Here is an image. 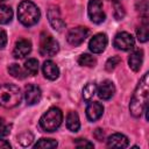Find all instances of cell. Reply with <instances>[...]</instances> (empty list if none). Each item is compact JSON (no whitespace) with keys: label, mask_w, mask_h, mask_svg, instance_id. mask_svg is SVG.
I'll use <instances>...</instances> for the list:
<instances>
[{"label":"cell","mask_w":149,"mask_h":149,"mask_svg":"<svg viewBox=\"0 0 149 149\" xmlns=\"http://www.w3.org/2000/svg\"><path fill=\"white\" fill-rule=\"evenodd\" d=\"M148 94H149V73L147 72L139 81L130 99L129 111L133 116L139 118L144 112V108L148 106Z\"/></svg>","instance_id":"1"},{"label":"cell","mask_w":149,"mask_h":149,"mask_svg":"<svg viewBox=\"0 0 149 149\" xmlns=\"http://www.w3.org/2000/svg\"><path fill=\"white\" fill-rule=\"evenodd\" d=\"M40 16H41L40 9L31 1L24 0L17 7V19L26 27L36 24L40 20Z\"/></svg>","instance_id":"2"},{"label":"cell","mask_w":149,"mask_h":149,"mask_svg":"<svg viewBox=\"0 0 149 149\" xmlns=\"http://www.w3.org/2000/svg\"><path fill=\"white\" fill-rule=\"evenodd\" d=\"M22 93L16 85L3 84L0 85V106L5 108H13L21 102Z\"/></svg>","instance_id":"3"},{"label":"cell","mask_w":149,"mask_h":149,"mask_svg":"<svg viewBox=\"0 0 149 149\" xmlns=\"http://www.w3.org/2000/svg\"><path fill=\"white\" fill-rule=\"evenodd\" d=\"M63 113L58 107L49 108L40 119V126L44 132H55L62 123Z\"/></svg>","instance_id":"4"},{"label":"cell","mask_w":149,"mask_h":149,"mask_svg":"<svg viewBox=\"0 0 149 149\" xmlns=\"http://www.w3.org/2000/svg\"><path fill=\"white\" fill-rule=\"evenodd\" d=\"M59 50L58 42L50 35L42 34L40 40V54L42 56H55Z\"/></svg>","instance_id":"5"},{"label":"cell","mask_w":149,"mask_h":149,"mask_svg":"<svg viewBox=\"0 0 149 149\" xmlns=\"http://www.w3.org/2000/svg\"><path fill=\"white\" fill-rule=\"evenodd\" d=\"M87 13L90 20L94 23H101L105 21V13L102 10V2L101 0H90L87 6Z\"/></svg>","instance_id":"6"},{"label":"cell","mask_w":149,"mask_h":149,"mask_svg":"<svg viewBox=\"0 0 149 149\" xmlns=\"http://www.w3.org/2000/svg\"><path fill=\"white\" fill-rule=\"evenodd\" d=\"M134 37L127 33V31H121V33H118L114 37V41H113V44L116 49L119 50H123V51H127V50H130L134 48Z\"/></svg>","instance_id":"7"},{"label":"cell","mask_w":149,"mask_h":149,"mask_svg":"<svg viewBox=\"0 0 149 149\" xmlns=\"http://www.w3.org/2000/svg\"><path fill=\"white\" fill-rule=\"evenodd\" d=\"M88 33H90V31H88V29H87L86 27H76V28H72V29L68 33L66 40H68V42H69L71 45L77 47V45L81 44V43L86 40Z\"/></svg>","instance_id":"8"},{"label":"cell","mask_w":149,"mask_h":149,"mask_svg":"<svg viewBox=\"0 0 149 149\" xmlns=\"http://www.w3.org/2000/svg\"><path fill=\"white\" fill-rule=\"evenodd\" d=\"M107 36L106 34H102V33H99V34H95L91 40H90V43H88V48L94 54H100L105 50L106 45H107Z\"/></svg>","instance_id":"9"},{"label":"cell","mask_w":149,"mask_h":149,"mask_svg":"<svg viewBox=\"0 0 149 149\" xmlns=\"http://www.w3.org/2000/svg\"><path fill=\"white\" fill-rule=\"evenodd\" d=\"M41 97H42V92H41V88L36 85H28L26 86V90H24V99L27 101L28 105H35L37 104L40 100H41Z\"/></svg>","instance_id":"10"},{"label":"cell","mask_w":149,"mask_h":149,"mask_svg":"<svg viewBox=\"0 0 149 149\" xmlns=\"http://www.w3.org/2000/svg\"><path fill=\"white\" fill-rule=\"evenodd\" d=\"M99 95L100 99L102 100H108L111 99L114 93H115V86L114 84L111 81V80H104L98 87H97V91H95Z\"/></svg>","instance_id":"11"},{"label":"cell","mask_w":149,"mask_h":149,"mask_svg":"<svg viewBox=\"0 0 149 149\" xmlns=\"http://www.w3.org/2000/svg\"><path fill=\"white\" fill-rule=\"evenodd\" d=\"M48 19L54 29L61 31L63 30V28H65V22L62 20L57 7H50V9L48 10Z\"/></svg>","instance_id":"12"},{"label":"cell","mask_w":149,"mask_h":149,"mask_svg":"<svg viewBox=\"0 0 149 149\" xmlns=\"http://www.w3.org/2000/svg\"><path fill=\"white\" fill-rule=\"evenodd\" d=\"M31 51V43L28 40H19L15 43L14 50H13V55L15 58H23L27 55H29V52Z\"/></svg>","instance_id":"13"},{"label":"cell","mask_w":149,"mask_h":149,"mask_svg":"<svg viewBox=\"0 0 149 149\" xmlns=\"http://www.w3.org/2000/svg\"><path fill=\"white\" fill-rule=\"evenodd\" d=\"M104 113V106L100 102L91 101L86 107V116L90 121H97Z\"/></svg>","instance_id":"14"},{"label":"cell","mask_w":149,"mask_h":149,"mask_svg":"<svg viewBox=\"0 0 149 149\" xmlns=\"http://www.w3.org/2000/svg\"><path fill=\"white\" fill-rule=\"evenodd\" d=\"M128 144H129L128 137L120 133L112 134L107 139V146L109 148H126L128 147Z\"/></svg>","instance_id":"15"},{"label":"cell","mask_w":149,"mask_h":149,"mask_svg":"<svg viewBox=\"0 0 149 149\" xmlns=\"http://www.w3.org/2000/svg\"><path fill=\"white\" fill-rule=\"evenodd\" d=\"M42 70H43L44 77L48 78V79H50V80H55L59 76V69L56 65V63H54L52 61H45L43 63Z\"/></svg>","instance_id":"16"},{"label":"cell","mask_w":149,"mask_h":149,"mask_svg":"<svg viewBox=\"0 0 149 149\" xmlns=\"http://www.w3.org/2000/svg\"><path fill=\"white\" fill-rule=\"evenodd\" d=\"M142 62H143V51H142L141 49L133 51V52L130 54L129 58H128L129 68H130L133 71H135V72L141 69Z\"/></svg>","instance_id":"17"},{"label":"cell","mask_w":149,"mask_h":149,"mask_svg":"<svg viewBox=\"0 0 149 149\" xmlns=\"http://www.w3.org/2000/svg\"><path fill=\"white\" fill-rule=\"evenodd\" d=\"M66 127L71 132H77L80 127L79 122V116L76 112H70L66 116Z\"/></svg>","instance_id":"18"},{"label":"cell","mask_w":149,"mask_h":149,"mask_svg":"<svg viewBox=\"0 0 149 149\" xmlns=\"http://www.w3.org/2000/svg\"><path fill=\"white\" fill-rule=\"evenodd\" d=\"M148 17H143V22L142 24L137 28L136 30V35H137V40L140 42H147L148 41V36H149V24L147 21Z\"/></svg>","instance_id":"19"},{"label":"cell","mask_w":149,"mask_h":149,"mask_svg":"<svg viewBox=\"0 0 149 149\" xmlns=\"http://www.w3.org/2000/svg\"><path fill=\"white\" fill-rule=\"evenodd\" d=\"M13 17V10L10 7L0 5V24H6L10 22Z\"/></svg>","instance_id":"20"},{"label":"cell","mask_w":149,"mask_h":149,"mask_svg":"<svg viewBox=\"0 0 149 149\" xmlns=\"http://www.w3.org/2000/svg\"><path fill=\"white\" fill-rule=\"evenodd\" d=\"M8 72L14 77V78H17V79H23L27 77V71H23L22 68L19 65V64H10L8 66Z\"/></svg>","instance_id":"21"},{"label":"cell","mask_w":149,"mask_h":149,"mask_svg":"<svg viewBox=\"0 0 149 149\" xmlns=\"http://www.w3.org/2000/svg\"><path fill=\"white\" fill-rule=\"evenodd\" d=\"M24 69L27 71V73L35 76L38 72V61L36 58H29L24 62Z\"/></svg>","instance_id":"22"},{"label":"cell","mask_w":149,"mask_h":149,"mask_svg":"<svg viewBox=\"0 0 149 149\" xmlns=\"http://www.w3.org/2000/svg\"><path fill=\"white\" fill-rule=\"evenodd\" d=\"M57 141L56 140H52V139H41L35 146L34 148L35 149H52V148H56L57 147Z\"/></svg>","instance_id":"23"},{"label":"cell","mask_w":149,"mask_h":149,"mask_svg":"<svg viewBox=\"0 0 149 149\" xmlns=\"http://www.w3.org/2000/svg\"><path fill=\"white\" fill-rule=\"evenodd\" d=\"M95 91H97V85L94 83H87L83 88V98H84V100L90 101L93 98Z\"/></svg>","instance_id":"24"},{"label":"cell","mask_w":149,"mask_h":149,"mask_svg":"<svg viewBox=\"0 0 149 149\" xmlns=\"http://www.w3.org/2000/svg\"><path fill=\"white\" fill-rule=\"evenodd\" d=\"M78 63H79V65H81V66L92 68V66H94V64H95V58H94L93 56L88 55V54H83V55L79 56Z\"/></svg>","instance_id":"25"},{"label":"cell","mask_w":149,"mask_h":149,"mask_svg":"<svg viewBox=\"0 0 149 149\" xmlns=\"http://www.w3.org/2000/svg\"><path fill=\"white\" fill-rule=\"evenodd\" d=\"M33 141H34V136L30 132H24V133H22L17 136V142L23 147L30 146L33 143Z\"/></svg>","instance_id":"26"},{"label":"cell","mask_w":149,"mask_h":149,"mask_svg":"<svg viewBox=\"0 0 149 149\" xmlns=\"http://www.w3.org/2000/svg\"><path fill=\"white\" fill-rule=\"evenodd\" d=\"M120 62H121V58L119 56H113V57L107 59V62L105 64V69L107 71H112V70H114L116 68V65H119Z\"/></svg>","instance_id":"27"},{"label":"cell","mask_w":149,"mask_h":149,"mask_svg":"<svg viewBox=\"0 0 149 149\" xmlns=\"http://www.w3.org/2000/svg\"><path fill=\"white\" fill-rule=\"evenodd\" d=\"M136 8L137 10L140 12L141 15H143V17H147L148 16V2L147 0H139L137 3H136Z\"/></svg>","instance_id":"28"},{"label":"cell","mask_w":149,"mask_h":149,"mask_svg":"<svg viewBox=\"0 0 149 149\" xmlns=\"http://www.w3.org/2000/svg\"><path fill=\"white\" fill-rule=\"evenodd\" d=\"M74 146L77 148H93V143H91L90 141L85 140V139H76L74 140Z\"/></svg>","instance_id":"29"},{"label":"cell","mask_w":149,"mask_h":149,"mask_svg":"<svg viewBox=\"0 0 149 149\" xmlns=\"http://www.w3.org/2000/svg\"><path fill=\"white\" fill-rule=\"evenodd\" d=\"M114 16L116 20H121L125 16V9L120 5H115V10H114Z\"/></svg>","instance_id":"30"},{"label":"cell","mask_w":149,"mask_h":149,"mask_svg":"<svg viewBox=\"0 0 149 149\" xmlns=\"http://www.w3.org/2000/svg\"><path fill=\"white\" fill-rule=\"evenodd\" d=\"M93 136H94V139L98 140L99 142H101V141L105 140V133H104V130H102L101 128H97V129L93 132Z\"/></svg>","instance_id":"31"},{"label":"cell","mask_w":149,"mask_h":149,"mask_svg":"<svg viewBox=\"0 0 149 149\" xmlns=\"http://www.w3.org/2000/svg\"><path fill=\"white\" fill-rule=\"evenodd\" d=\"M10 132V127L8 125H5L2 121H0V137L8 135Z\"/></svg>","instance_id":"32"},{"label":"cell","mask_w":149,"mask_h":149,"mask_svg":"<svg viewBox=\"0 0 149 149\" xmlns=\"http://www.w3.org/2000/svg\"><path fill=\"white\" fill-rule=\"evenodd\" d=\"M7 44V34L3 29L0 28V49H3Z\"/></svg>","instance_id":"33"},{"label":"cell","mask_w":149,"mask_h":149,"mask_svg":"<svg viewBox=\"0 0 149 149\" xmlns=\"http://www.w3.org/2000/svg\"><path fill=\"white\" fill-rule=\"evenodd\" d=\"M9 148H10L9 142H7L5 140H0V149H9Z\"/></svg>","instance_id":"34"},{"label":"cell","mask_w":149,"mask_h":149,"mask_svg":"<svg viewBox=\"0 0 149 149\" xmlns=\"http://www.w3.org/2000/svg\"><path fill=\"white\" fill-rule=\"evenodd\" d=\"M109 1H112V2H115V3H116V2H119L120 0H109Z\"/></svg>","instance_id":"35"},{"label":"cell","mask_w":149,"mask_h":149,"mask_svg":"<svg viewBox=\"0 0 149 149\" xmlns=\"http://www.w3.org/2000/svg\"><path fill=\"white\" fill-rule=\"evenodd\" d=\"M2 1H6V0H0V2H2Z\"/></svg>","instance_id":"36"}]
</instances>
